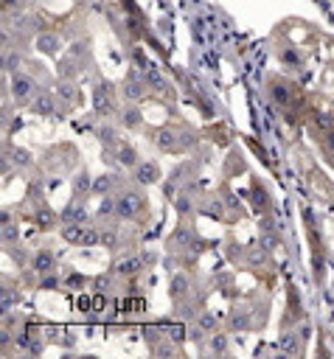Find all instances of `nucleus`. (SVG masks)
<instances>
[{"mask_svg":"<svg viewBox=\"0 0 334 359\" xmlns=\"http://www.w3.org/2000/svg\"><path fill=\"white\" fill-rule=\"evenodd\" d=\"M312 266H314V280L323 283V278H326V261H323V255H314Z\"/></svg>","mask_w":334,"mask_h":359,"instance_id":"obj_52","label":"nucleus"},{"mask_svg":"<svg viewBox=\"0 0 334 359\" xmlns=\"http://www.w3.org/2000/svg\"><path fill=\"white\" fill-rule=\"evenodd\" d=\"M143 79H146V84H149V90L154 93V95H160V98H174V84L166 79V73L157 67V65H146L143 67Z\"/></svg>","mask_w":334,"mask_h":359,"instance_id":"obj_13","label":"nucleus"},{"mask_svg":"<svg viewBox=\"0 0 334 359\" xmlns=\"http://www.w3.org/2000/svg\"><path fill=\"white\" fill-rule=\"evenodd\" d=\"M146 266H149V264H146L143 250H140V252H123V255H118V258L112 261V272H115L118 278H135V275H140Z\"/></svg>","mask_w":334,"mask_h":359,"instance_id":"obj_11","label":"nucleus"},{"mask_svg":"<svg viewBox=\"0 0 334 359\" xmlns=\"http://www.w3.org/2000/svg\"><path fill=\"white\" fill-rule=\"evenodd\" d=\"M295 331H298V337H300L303 342H309V339H312V323H309V320H300V323L295 325Z\"/></svg>","mask_w":334,"mask_h":359,"instance_id":"obj_53","label":"nucleus"},{"mask_svg":"<svg viewBox=\"0 0 334 359\" xmlns=\"http://www.w3.org/2000/svg\"><path fill=\"white\" fill-rule=\"evenodd\" d=\"M56 266H59V258H56V252L51 247H36L31 252V258H28V269L36 275V280L51 275V272H59Z\"/></svg>","mask_w":334,"mask_h":359,"instance_id":"obj_10","label":"nucleus"},{"mask_svg":"<svg viewBox=\"0 0 334 359\" xmlns=\"http://www.w3.org/2000/svg\"><path fill=\"white\" fill-rule=\"evenodd\" d=\"M84 67H81V62L79 59H73L70 53L67 56H62L59 59V65H56V79H79V73H81Z\"/></svg>","mask_w":334,"mask_h":359,"instance_id":"obj_36","label":"nucleus"},{"mask_svg":"<svg viewBox=\"0 0 334 359\" xmlns=\"http://www.w3.org/2000/svg\"><path fill=\"white\" fill-rule=\"evenodd\" d=\"M320 146H323V151H326V154H334V129L323 132V140H320Z\"/></svg>","mask_w":334,"mask_h":359,"instance_id":"obj_54","label":"nucleus"},{"mask_svg":"<svg viewBox=\"0 0 334 359\" xmlns=\"http://www.w3.org/2000/svg\"><path fill=\"white\" fill-rule=\"evenodd\" d=\"M132 182L140 185V188H149V185H157L163 182V168L157 160H140L135 168H132Z\"/></svg>","mask_w":334,"mask_h":359,"instance_id":"obj_14","label":"nucleus"},{"mask_svg":"<svg viewBox=\"0 0 334 359\" xmlns=\"http://www.w3.org/2000/svg\"><path fill=\"white\" fill-rule=\"evenodd\" d=\"M196 325H199L205 334H213V331L222 328V314L213 311V309H202V311L196 314Z\"/></svg>","mask_w":334,"mask_h":359,"instance_id":"obj_37","label":"nucleus"},{"mask_svg":"<svg viewBox=\"0 0 334 359\" xmlns=\"http://www.w3.org/2000/svg\"><path fill=\"white\" fill-rule=\"evenodd\" d=\"M225 255H227L233 264H239V261L244 264V250H241V244H236V241H227V244H225Z\"/></svg>","mask_w":334,"mask_h":359,"instance_id":"obj_49","label":"nucleus"},{"mask_svg":"<svg viewBox=\"0 0 334 359\" xmlns=\"http://www.w3.org/2000/svg\"><path fill=\"white\" fill-rule=\"evenodd\" d=\"M53 93H56V98H59L65 107H79V104H81V90H79L76 79H56Z\"/></svg>","mask_w":334,"mask_h":359,"instance_id":"obj_20","label":"nucleus"},{"mask_svg":"<svg viewBox=\"0 0 334 359\" xmlns=\"http://www.w3.org/2000/svg\"><path fill=\"white\" fill-rule=\"evenodd\" d=\"M101 247L109 250V252H118L123 247V236L118 233V227L109 222V224H101Z\"/></svg>","mask_w":334,"mask_h":359,"instance_id":"obj_35","label":"nucleus"},{"mask_svg":"<svg viewBox=\"0 0 334 359\" xmlns=\"http://www.w3.org/2000/svg\"><path fill=\"white\" fill-rule=\"evenodd\" d=\"M202 351L211 353V356H227V353H230V337L219 328V331L208 334V339L202 342Z\"/></svg>","mask_w":334,"mask_h":359,"instance_id":"obj_28","label":"nucleus"},{"mask_svg":"<svg viewBox=\"0 0 334 359\" xmlns=\"http://www.w3.org/2000/svg\"><path fill=\"white\" fill-rule=\"evenodd\" d=\"M194 171H196V163H194V160H182V163H177V165L168 171V177L163 180V196H166V199H174L177 191H180L185 182L194 180Z\"/></svg>","mask_w":334,"mask_h":359,"instance_id":"obj_6","label":"nucleus"},{"mask_svg":"<svg viewBox=\"0 0 334 359\" xmlns=\"http://www.w3.org/2000/svg\"><path fill=\"white\" fill-rule=\"evenodd\" d=\"M115 196H118V222H138L149 213V199L140 191V185L121 188Z\"/></svg>","mask_w":334,"mask_h":359,"instance_id":"obj_2","label":"nucleus"},{"mask_svg":"<svg viewBox=\"0 0 334 359\" xmlns=\"http://www.w3.org/2000/svg\"><path fill=\"white\" fill-rule=\"evenodd\" d=\"M275 56L286 70H300L303 67V53L292 45V42H278L275 45Z\"/></svg>","mask_w":334,"mask_h":359,"instance_id":"obj_22","label":"nucleus"},{"mask_svg":"<svg viewBox=\"0 0 334 359\" xmlns=\"http://www.w3.org/2000/svg\"><path fill=\"white\" fill-rule=\"evenodd\" d=\"M28 109L34 112V115H39V118H62V101L56 98V93H51V90H39L36 95H34V101L28 104Z\"/></svg>","mask_w":334,"mask_h":359,"instance_id":"obj_12","label":"nucleus"},{"mask_svg":"<svg viewBox=\"0 0 334 359\" xmlns=\"http://www.w3.org/2000/svg\"><path fill=\"white\" fill-rule=\"evenodd\" d=\"M149 84H146V79H143V70L138 73V70H129L126 76H123V81H121V95H123V101H129V104H140V101H146L149 98Z\"/></svg>","mask_w":334,"mask_h":359,"instance_id":"obj_8","label":"nucleus"},{"mask_svg":"<svg viewBox=\"0 0 334 359\" xmlns=\"http://www.w3.org/2000/svg\"><path fill=\"white\" fill-rule=\"evenodd\" d=\"M22 3H25V0H0L3 11H20V8H22Z\"/></svg>","mask_w":334,"mask_h":359,"instance_id":"obj_56","label":"nucleus"},{"mask_svg":"<svg viewBox=\"0 0 334 359\" xmlns=\"http://www.w3.org/2000/svg\"><path fill=\"white\" fill-rule=\"evenodd\" d=\"M163 337H166V323L143 325V339H146V345H152V342H157V339H163Z\"/></svg>","mask_w":334,"mask_h":359,"instance_id":"obj_47","label":"nucleus"},{"mask_svg":"<svg viewBox=\"0 0 334 359\" xmlns=\"http://www.w3.org/2000/svg\"><path fill=\"white\" fill-rule=\"evenodd\" d=\"M269 250L267 247H261V244H253V247H247L244 250V266L247 269H264L267 264H269Z\"/></svg>","mask_w":334,"mask_h":359,"instance_id":"obj_30","label":"nucleus"},{"mask_svg":"<svg viewBox=\"0 0 334 359\" xmlns=\"http://www.w3.org/2000/svg\"><path fill=\"white\" fill-rule=\"evenodd\" d=\"M17 70H22V53L17 48H6L3 50V76H11Z\"/></svg>","mask_w":334,"mask_h":359,"instance_id":"obj_39","label":"nucleus"},{"mask_svg":"<svg viewBox=\"0 0 334 359\" xmlns=\"http://www.w3.org/2000/svg\"><path fill=\"white\" fill-rule=\"evenodd\" d=\"M59 219H62V224H87L90 222V210H87L84 199L70 196V202L59 210Z\"/></svg>","mask_w":334,"mask_h":359,"instance_id":"obj_18","label":"nucleus"},{"mask_svg":"<svg viewBox=\"0 0 334 359\" xmlns=\"http://www.w3.org/2000/svg\"><path fill=\"white\" fill-rule=\"evenodd\" d=\"M123 188V182H121V177L118 174H112V171H104V174H98L95 180H93V194L101 199V196H107V194H118Z\"/></svg>","mask_w":334,"mask_h":359,"instance_id":"obj_26","label":"nucleus"},{"mask_svg":"<svg viewBox=\"0 0 334 359\" xmlns=\"http://www.w3.org/2000/svg\"><path fill=\"white\" fill-rule=\"evenodd\" d=\"M225 325L227 331H247L253 328V314L247 306H233L227 314H225Z\"/></svg>","mask_w":334,"mask_h":359,"instance_id":"obj_24","label":"nucleus"},{"mask_svg":"<svg viewBox=\"0 0 334 359\" xmlns=\"http://www.w3.org/2000/svg\"><path fill=\"white\" fill-rule=\"evenodd\" d=\"M250 194H253V208H255L258 216L272 210V199H269V194L264 191V185H258V180L250 182Z\"/></svg>","mask_w":334,"mask_h":359,"instance_id":"obj_34","label":"nucleus"},{"mask_svg":"<svg viewBox=\"0 0 334 359\" xmlns=\"http://www.w3.org/2000/svg\"><path fill=\"white\" fill-rule=\"evenodd\" d=\"M118 129H121V126H112V123H101V126L95 129V137L101 140V146H104V149H115V146L121 143Z\"/></svg>","mask_w":334,"mask_h":359,"instance_id":"obj_38","label":"nucleus"},{"mask_svg":"<svg viewBox=\"0 0 334 359\" xmlns=\"http://www.w3.org/2000/svg\"><path fill=\"white\" fill-rule=\"evenodd\" d=\"M171 202H174V210H177L180 219L194 216V210H199V202H196V196H194V180L185 182V185L177 191V196H174Z\"/></svg>","mask_w":334,"mask_h":359,"instance_id":"obj_15","label":"nucleus"},{"mask_svg":"<svg viewBox=\"0 0 334 359\" xmlns=\"http://www.w3.org/2000/svg\"><path fill=\"white\" fill-rule=\"evenodd\" d=\"M115 219H118V196L115 194H107V196H101V202L95 208V222L98 224H109Z\"/></svg>","mask_w":334,"mask_h":359,"instance_id":"obj_29","label":"nucleus"},{"mask_svg":"<svg viewBox=\"0 0 334 359\" xmlns=\"http://www.w3.org/2000/svg\"><path fill=\"white\" fill-rule=\"evenodd\" d=\"M17 300H20V292H17V286H11V283H3V292H0V306H3V314H11V309L17 306Z\"/></svg>","mask_w":334,"mask_h":359,"instance_id":"obj_41","label":"nucleus"},{"mask_svg":"<svg viewBox=\"0 0 334 359\" xmlns=\"http://www.w3.org/2000/svg\"><path fill=\"white\" fill-rule=\"evenodd\" d=\"M258 244L267 247L269 252H275L281 247V233H272V230H258Z\"/></svg>","mask_w":334,"mask_h":359,"instance_id":"obj_45","label":"nucleus"},{"mask_svg":"<svg viewBox=\"0 0 334 359\" xmlns=\"http://www.w3.org/2000/svg\"><path fill=\"white\" fill-rule=\"evenodd\" d=\"M166 337H171L174 342H182V339H188V337H185V328H182V325H177V323H171V325L166 323Z\"/></svg>","mask_w":334,"mask_h":359,"instance_id":"obj_51","label":"nucleus"},{"mask_svg":"<svg viewBox=\"0 0 334 359\" xmlns=\"http://www.w3.org/2000/svg\"><path fill=\"white\" fill-rule=\"evenodd\" d=\"M8 34H14V39H34L39 34V17L34 14H25V11H6V25H3Z\"/></svg>","mask_w":334,"mask_h":359,"instance_id":"obj_5","label":"nucleus"},{"mask_svg":"<svg viewBox=\"0 0 334 359\" xmlns=\"http://www.w3.org/2000/svg\"><path fill=\"white\" fill-rule=\"evenodd\" d=\"M115 121H118V126H121V129L135 132V129H140V126H143V112H140V107H138V104L123 101V104L118 107V112H115Z\"/></svg>","mask_w":334,"mask_h":359,"instance_id":"obj_17","label":"nucleus"},{"mask_svg":"<svg viewBox=\"0 0 334 359\" xmlns=\"http://www.w3.org/2000/svg\"><path fill=\"white\" fill-rule=\"evenodd\" d=\"M267 95L278 109H286L295 104V84L286 81L283 76H269L267 79Z\"/></svg>","mask_w":334,"mask_h":359,"instance_id":"obj_9","label":"nucleus"},{"mask_svg":"<svg viewBox=\"0 0 334 359\" xmlns=\"http://www.w3.org/2000/svg\"><path fill=\"white\" fill-rule=\"evenodd\" d=\"M31 222H34V227H36V230H42V233H51V230L62 227L59 213H56L51 205H45V202H39V205H36V210H34Z\"/></svg>","mask_w":334,"mask_h":359,"instance_id":"obj_19","label":"nucleus"},{"mask_svg":"<svg viewBox=\"0 0 334 359\" xmlns=\"http://www.w3.org/2000/svg\"><path fill=\"white\" fill-rule=\"evenodd\" d=\"M42 353H45V339H42L39 331H34V337H31V342H28V348H25V356H28V359H36V356H42Z\"/></svg>","mask_w":334,"mask_h":359,"instance_id":"obj_46","label":"nucleus"},{"mask_svg":"<svg viewBox=\"0 0 334 359\" xmlns=\"http://www.w3.org/2000/svg\"><path fill=\"white\" fill-rule=\"evenodd\" d=\"M81 230H84V224H62L59 227V236H62V241H67V244H81Z\"/></svg>","mask_w":334,"mask_h":359,"instance_id":"obj_43","label":"nucleus"},{"mask_svg":"<svg viewBox=\"0 0 334 359\" xmlns=\"http://www.w3.org/2000/svg\"><path fill=\"white\" fill-rule=\"evenodd\" d=\"M196 244H202V238H199L196 227H194V224H188L185 219H182V222L168 233V238H166L168 252H194V250H196Z\"/></svg>","mask_w":334,"mask_h":359,"instance_id":"obj_4","label":"nucleus"},{"mask_svg":"<svg viewBox=\"0 0 334 359\" xmlns=\"http://www.w3.org/2000/svg\"><path fill=\"white\" fill-rule=\"evenodd\" d=\"M115 163H118V168H129V171H132V168L140 163V157H138V151H135L132 143H123V140H121V143L115 146Z\"/></svg>","mask_w":334,"mask_h":359,"instance_id":"obj_32","label":"nucleus"},{"mask_svg":"<svg viewBox=\"0 0 334 359\" xmlns=\"http://www.w3.org/2000/svg\"><path fill=\"white\" fill-rule=\"evenodd\" d=\"M115 278H118L115 272H107V275L101 272V275H95V278H93L95 294H109V292H112V286H115Z\"/></svg>","mask_w":334,"mask_h":359,"instance_id":"obj_44","label":"nucleus"},{"mask_svg":"<svg viewBox=\"0 0 334 359\" xmlns=\"http://www.w3.org/2000/svg\"><path fill=\"white\" fill-rule=\"evenodd\" d=\"M39 93V84L31 73L25 70H17L8 76V90H6V98L14 101V107H28L34 101V95Z\"/></svg>","mask_w":334,"mask_h":359,"instance_id":"obj_3","label":"nucleus"},{"mask_svg":"<svg viewBox=\"0 0 334 359\" xmlns=\"http://www.w3.org/2000/svg\"><path fill=\"white\" fill-rule=\"evenodd\" d=\"M303 345H306V342L298 337L295 328H281V334H278V348H281L283 356H300V353H303Z\"/></svg>","mask_w":334,"mask_h":359,"instance_id":"obj_25","label":"nucleus"},{"mask_svg":"<svg viewBox=\"0 0 334 359\" xmlns=\"http://www.w3.org/2000/svg\"><path fill=\"white\" fill-rule=\"evenodd\" d=\"M93 112L95 115H115L118 112V107H115V87H112V81H107V79H98L95 84H93Z\"/></svg>","mask_w":334,"mask_h":359,"instance_id":"obj_7","label":"nucleus"},{"mask_svg":"<svg viewBox=\"0 0 334 359\" xmlns=\"http://www.w3.org/2000/svg\"><path fill=\"white\" fill-rule=\"evenodd\" d=\"M36 283H39L42 289H53V286H59V275H56V272H51V275H45V278H39Z\"/></svg>","mask_w":334,"mask_h":359,"instance_id":"obj_55","label":"nucleus"},{"mask_svg":"<svg viewBox=\"0 0 334 359\" xmlns=\"http://www.w3.org/2000/svg\"><path fill=\"white\" fill-rule=\"evenodd\" d=\"M149 353L157 356V359H174V356H180L182 351H180V342H174L171 337H163V339H157V342L149 345Z\"/></svg>","mask_w":334,"mask_h":359,"instance_id":"obj_31","label":"nucleus"},{"mask_svg":"<svg viewBox=\"0 0 334 359\" xmlns=\"http://www.w3.org/2000/svg\"><path fill=\"white\" fill-rule=\"evenodd\" d=\"M87 275H81V272H70L67 278H65V286H70V289H76V292H81L84 286H87Z\"/></svg>","mask_w":334,"mask_h":359,"instance_id":"obj_50","label":"nucleus"},{"mask_svg":"<svg viewBox=\"0 0 334 359\" xmlns=\"http://www.w3.org/2000/svg\"><path fill=\"white\" fill-rule=\"evenodd\" d=\"M6 157H3V168H8V163L14 165V168H28L31 165V151L28 149H22V146H6V151H3Z\"/></svg>","mask_w":334,"mask_h":359,"instance_id":"obj_33","label":"nucleus"},{"mask_svg":"<svg viewBox=\"0 0 334 359\" xmlns=\"http://www.w3.org/2000/svg\"><path fill=\"white\" fill-rule=\"evenodd\" d=\"M93 180H95V177H90V171L81 165V168L70 177V194H73L76 199H87V196L93 194Z\"/></svg>","mask_w":334,"mask_h":359,"instance_id":"obj_27","label":"nucleus"},{"mask_svg":"<svg viewBox=\"0 0 334 359\" xmlns=\"http://www.w3.org/2000/svg\"><path fill=\"white\" fill-rule=\"evenodd\" d=\"M312 123H314L317 132H328V129H334V112H328V109H314V112H312Z\"/></svg>","mask_w":334,"mask_h":359,"instance_id":"obj_42","label":"nucleus"},{"mask_svg":"<svg viewBox=\"0 0 334 359\" xmlns=\"http://www.w3.org/2000/svg\"><path fill=\"white\" fill-rule=\"evenodd\" d=\"M222 199H225V208H227L230 213H236V216H241V213H244V205L239 202V196H236L233 191H222Z\"/></svg>","mask_w":334,"mask_h":359,"instance_id":"obj_48","label":"nucleus"},{"mask_svg":"<svg viewBox=\"0 0 334 359\" xmlns=\"http://www.w3.org/2000/svg\"><path fill=\"white\" fill-rule=\"evenodd\" d=\"M168 297H171V303H182V300L194 297V283L185 272H171L168 275Z\"/></svg>","mask_w":334,"mask_h":359,"instance_id":"obj_16","label":"nucleus"},{"mask_svg":"<svg viewBox=\"0 0 334 359\" xmlns=\"http://www.w3.org/2000/svg\"><path fill=\"white\" fill-rule=\"evenodd\" d=\"M34 48H36V53H42V56H59V50H62V36H59L56 31H39V34L34 36Z\"/></svg>","mask_w":334,"mask_h":359,"instance_id":"obj_21","label":"nucleus"},{"mask_svg":"<svg viewBox=\"0 0 334 359\" xmlns=\"http://www.w3.org/2000/svg\"><path fill=\"white\" fill-rule=\"evenodd\" d=\"M199 213H205L211 219H222L225 216V199L222 196H208L205 202H199Z\"/></svg>","mask_w":334,"mask_h":359,"instance_id":"obj_40","label":"nucleus"},{"mask_svg":"<svg viewBox=\"0 0 334 359\" xmlns=\"http://www.w3.org/2000/svg\"><path fill=\"white\" fill-rule=\"evenodd\" d=\"M0 241H3V247L11 252L14 247H17V241H20V224H17V219L8 213V210H3V222H0Z\"/></svg>","mask_w":334,"mask_h":359,"instance_id":"obj_23","label":"nucleus"},{"mask_svg":"<svg viewBox=\"0 0 334 359\" xmlns=\"http://www.w3.org/2000/svg\"><path fill=\"white\" fill-rule=\"evenodd\" d=\"M196 143V135L185 126H160L154 132V146L163 151V154H180V151H188L194 149Z\"/></svg>","mask_w":334,"mask_h":359,"instance_id":"obj_1","label":"nucleus"}]
</instances>
